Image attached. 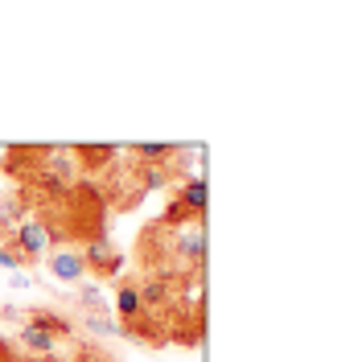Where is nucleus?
<instances>
[{
  "label": "nucleus",
  "mask_w": 358,
  "mask_h": 362,
  "mask_svg": "<svg viewBox=\"0 0 358 362\" xmlns=\"http://www.w3.org/2000/svg\"><path fill=\"white\" fill-rule=\"evenodd\" d=\"M0 362H17V358H13V346H8L4 338H0Z\"/></svg>",
  "instance_id": "nucleus-15"
},
{
  "label": "nucleus",
  "mask_w": 358,
  "mask_h": 362,
  "mask_svg": "<svg viewBox=\"0 0 358 362\" xmlns=\"http://www.w3.org/2000/svg\"><path fill=\"white\" fill-rule=\"evenodd\" d=\"M140 313H144V305H140V288H136V280L120 284V288H115V321L128 325V321H136Z\"/></svg>",
  "instance_id": "nucleus-8"
},
{
  "label": "nucleus",
  "mask_w": 358,
  "mask_h": 362,
  "mask_svg": "<svg viewBox=\"0 0 358 362\" xmlns=\"http://www.w3.org/2000/svg\"><path fill=\"white\" fill-rule=\"evenodd\" d=\"M50 153H54V144H17V148L4 153V173H13V177H21V181L33 177Z\"/></svg>",
  "instance_id": "nucleus-4"
},
{
  "label": "nucleus",
  "mask_w": 358,
  "mask_h": 362,
  "mask_svg": "<svg viewBox=\"0 0 358 362\" xmlns=\"http://www.w3.org/2000/svg\"><path fill=\"white\" fill-rule=\"evenodd\" d=\"M13 288H29V276L25 272H13Z\"/></svg>",
  "instance_id": "nucleus-16"
},
{
  "label": "nucleus",
  "mask_w": 358,
  "mask_h": 362,
  "mask_svg": "<svg viewBox=\"0 0 358 362\" xmlns=\"http://www.w3.org/2000/svg\"><path fill=\"white\" fill-rule=\"evenodd\" d=\"M45 268H50L54 280H62V284H79V280L87 276V264H83L79 247H54L50 259H45Z\"/></svg>",
  "instance_id": "nucleus-5"
},
{
  "label": "nucleus",
  "mask_w": 358,
  "mask_h": 362,
  "mask_svg": "<svg viewBox=\"0 0 358 362\" xmlns=\"http://www.w3.org/2000/svg\"><path fill=\"white\" fill-rule=\"evenodd\" d=\"M0 243H4L8 251H17V255H21V264H37L42 255L54 251L50 230H45L42 218H21L13 230H4V235H0Z\"/></svg>",
  "instance_id": "nucleus-2"
},
{
  "label": "nucleus",
  "mask_w": 358,
  "mask_h": 362,
  "mask_svg": "<svg viewBox=\"0 0 358 362\" xmlns=\"http://www.w3.org/2000/svg\"><path fill=\"white\" fill-rule=\"evenodd\" d=\"M79 300H83V313H112V305H108V296L99 293V288H79Z\"/></svg>",
  "instance_id": "nucleus-13"
},
{
  "label": "nucleus",
  "mask_w": 358,
  "mask_h": 362,
  "mask_svg": "<svg viewBox=\"0 0 358 362\" xmlns=\"http://www.w3.org/2000/svg\"><path fill=\"white\" fill-rule=\"evenodd\" d=\"M45 230H50V243H62V239H95V235H108V198L95 181H74L67 189V198L54 206H45Z\"/></svg>",
  "instance_id": "nucleus-1"
},
{
  "label": "nucleus",
  "mask_w": 358,
  "mask_h": 362,
  "mask_svg": "<svg viewBox=\"0 0 358 362\" xmlns=\"http://www.w3.org/2000/svg\"><path fill=\"white\" fill-rule=\"evenodd\" d=\"M132 157L140 165H173L181 157V144H132Z\"/></svg>",
  "instance_id": "nucleus-9"
},
{
  "label": "nucleus",
  "mask_w": 358,
  "mask_h": 362,
  "mask_svg": "<svg viewBox=\"0 0 358 362\" xmlns=\"http://www.w3.org/2000/svg\"><path fill=\"white\" fill-rule=\"evenodd\" d=\"M25 325H37L45 334H54V338H70L74 334V325H70L62 313H50V309H33V313L25 317Z\"/></svg>",
  "instance_id": "nucleus-10"
},
{
  "label": "nucleus",
  "mask_w": 358,
  "mask_h": 362,
  "mask_svg": "<svg viewBox=\"0 0 358 362\" xmlns=\"http://www.w3.org/2000/svg\"><path fill=\"white\" fill-rule=\"evenodd\" d=\"M169 202L181 206L194 223H202V218H206V181H202L198 173H194V177H185L178 189H173V198H169Z\"/></svg>",
  "instance_id": "nucleus-6"
},
{
  "label": "nucleus",
  "mask_w": 358,
  "mask_h": 362,
  "mask_svg": "<svg viewBox=\"0 0 358 362\" xmlns=\"http://www.w3.org/2000/svg\"><path fill=\"white\" fill-rule=\"evenodd\" d=\"M79 255H83L87 272H95V276H115V272L124 268V255H120V247L112 243V235H95V239H87Z\"/></svg>",
  "instance_id": "nucleus-3"
},
{
  "label": "nucleus",
  "mask_w": 358,
  "mask_h": 362,
  "mask_svg": "<svg viewBox=\"0 0 358 362\" xmlns=\"http://www.w3.org/2000/svg\"><path fill=\"white\" fill-rule=\"evenodd\" d=\"M0 268H8V272H21L25 264H21V255H17V251H8L4 243H0Z\"/></svg>",
  "instance_id": "nucleus-14"
},
{
  "label": "nucleus",
  "mask_w": 358,
  "mask_h": 362,
  "mask_svg": "<svg viewBox=\"0 0 358 362\" xmlns=\"http://www.w3.org/2000/svg\"><path fill=\"white\" fill-rule=\"evenodd\" d=\"M83 325L95 338H120V321L112 313H83Z\"/></svg>",
  "instance_id": "nucleus-12"
},
{
  "label": "nucleus",
  "mask_w": 358,
  "mask_h": 362,
  "mask_svg": "<svg viewBox=\"0 0 358 362\" xmlns=\"http://www.w3.org/2000/svg\"><path fill=\"white\" fill-rule=\"evenodd\" d=\"M21 346L25 350H33V354H54L58 350V338L54 334H45V329H37V325H21Z\"/></svg>",
  "instance_id": "nucleus-11"
},
{
  "label": "nucleus",
  "mask_w": 358,
  "mask_h": 362,
  "mask_svg": "<svg viewBox=\"0 0 358 362\" xmlns=\"http://www.w3.org/2000/svg\"><path fill=\"white\" fill-rule=\"evenodd\" d=\"M70 157L79 169H87V173H99V169H112L115 157H120V144H74L70 148Z\"/></svg>",
  "instance_id": "nucleus-7"
}]
</instances>
